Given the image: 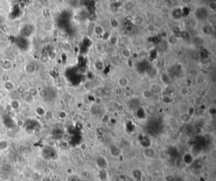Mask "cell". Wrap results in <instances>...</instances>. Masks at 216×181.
<instances>
[{"label": "cell", "mask_w": 216, "mask_h": 181, "mask_svg": "<svg viewBox=\"0 0 216 181\" xmlns=\"http://www.w3.org/2000/svg\"><path fill=\"white\" fill-rule=\"evenodd\" d=\"M96 165L97 167L101 170H105V168L109 167V162H108L107 159L105 157L103 156H100V157H97L96 159Z\"/></svg>", "instance_id": "obj_1"}, {"label": "cell", "mask_w": 216, "mask_h": 181, "mask_svg": "<svg viewBox=\"0 0 216 181\" xmlns=\"http://www.w3.org/2000/svg\"><path fill=\"white\" fill-rule=\"evenodd\" d=\"M109 152L113 157L118 158L121 154V149L115 144H112L109 146Z\"/></svg>", "instance_id": "obj_2"}, {"label": "cell", "mask_w": 216, "mask_h": 181, "mask_svg": "<svg viewBox=\"0 0 216 181\" xmlns=\"http://www.w3.org/2000/svg\"><path fill=\"white\" fill-rule=\"evenodd\" d=\"M10 147V143L6 139H0V153L7 151Z\"/></svg>", "instance_id": "obj_3"}, {"label": "cell", "mask_w": 216, "mask_h": 181, "mask_svg": "<svg viewBox=\"0 0 216 181\" xmlns=\"http://www.w3.org/2000/svg\"><path fill=\"white\" fill-rule=\"evenodd\" d=\"M183 159L185 164L188 165H191V164L193 163V162L194 161L193 156V154L190 153H186V154H184V155L183 156Z\"/></svg>", "instance_id": "obj_4"}, {"label": "cell", "mask_w": 216, "mask_h": 181, "mask_svg": "<svg viewBox=\"0 0 216 181\" xmlns=\"http://www.w3.org/2000/svg\"><path fill=\"white\" fill-rule=\"evenodd\" d=\"M149 90L152 92L153 94H158L160 92H161L162 88L158 84H155L152 85V87H151Z\"/></svg>", "instance_id": "obj_5"}, {"label": "cell", "mask_w": 216, "mask_h": 181, "mask_svg": "<svg viewBox=\"0 0 216 181\" xmlns=\"http://www.w3.org/2000/svg\"><path fill=\"white\" fill-rule=\"evenodd\" d=\"M121 55L123 58H126V59L129 60V58H131L132 54H131L130 49H129L128 48H124V49H122Z\"/></svg>", "instance_id": "obj_6"}, {"label": "cell", "mask_w": 216, "mask_h": 181, "mask_svg": "<svg viewBox=\"0 0 216 181\" xmlns=\"http://www.w3.org/2000/svg\"><path fill=\"white\" fill-rule=\"evenodd\" d=\"M42 176L41 173H40L38 171H34L31 174V179L32 180L34 181H38L39 180L40 178Z\"/></svg>", "instance_id": "obj_7"}, {"label": "cell", "mask_w": 216, "mask_h": 181, "mask_svg": "<svg viewBox=\"0 0 216 181\" xmlns=\"http://www.w3.org/2000/svg\"><path fill=\"white\" fill-rule=\"evenodd\" d=\"M153 94H152V92H151L149 89H147V90L144 91V92H143V96L145 97V99H150L151 98Z\"/></svg>", "instance_id": "obj_8"}, {"label": "cell", "mask_w": 216, "mask_h": 181, "mask_svg": "<svg viewBox=\"0 0 216 181\" xmlns=\"http://www.w3.org/2000/svg\"><path fill=\"white\" fill-rule=\"evenodd\" d=\"M10 106H11V107H12V109L18 110V108H20V103L18 101H17V100H15V101H12V103H11Z\"/></svg>", "instance_id": "obj_9"}, {"label": "cell", "mask_w": 216, "mask_h": 181, "mask_svg": "<svg viewBox=\"0 0 216 181\" xmlns=\"http://www.w3.org/2000/svg\"><path fill=\"white\" fill-rule=\"evenodd\" d=\"M52 172V170L48 166L45 167L44 168H43V175L50 176Z\"/></svg>", "instance_id": "obj_10"}, {"label": "cell", "mask_w": 216, "mask_h": 181, "mask_svg": "<svg viewBox=\"0 0 216 181\" xmlns=\"http://www.w3.org/2000/svg\"><path fill=\"white\" fill-rule=\"evenodd\" d=\"M103 31V28L100 25H98V26H96V27H95V29H94V32H95V34L96 35L101 34V33H102Z\"/></svg>", "instance_id": "obj_11"}, {"label": "cell", "mask_w": 216, "mask_h": 181, "mask_svg": "<svg viewBox=\"0 0 216 181\" xmlns=\"http://www.w3.org/2000/svg\"><path fill=\"white\" fill-rule=\"evenodd\" d=\"M39 181H52V179L51 177V176L42 175V176L40 178Z\"/></svg>", "instance_id": "obj_12"}, {"label": "cell", "mask_w": 216, "mask_h": 181, "mask_svg": "<svg viewBox=\"0 0 216 181\" xmlns=\"http://www.w3.org/2000/svg\"><path fill=\"white\" fill-rule=\"evenodd\" d=\"M169 11H170V10H169V7H168L167 6L163 5L161 8V12L163 14H166V15H167V14H169Z\"/></svg>", "instance_id": "obj_13"}, {"label": "cell", "mask_w": 216, "mask_h": 181, "mask_svg": "<svg viewBox=\"0 0 216 181\" xmlns=\"http://www.w3.org/2000/svg\"><path fill=\"white\" fill-rule=\"evenodd\" d=\"M119 84L120 86H125L127 84V80L125 78H121L119 80Z\"/></svg>", "instance_id": "obj_14"}, {"label": "cell", "mask_w": 216, "mask_h": 181, "mask_svg": "<svg viewBox=\"0 0 216 181\" xmlns=\"http://www.w3.org/2000/svg\"><path fill=\"white\" fill-rule=\"evenodd\" d=\"M147 29L150 32H153L156 30V27L153 24H150L148 25Z\"/></svg>", "instance_id": "obj_15"}, {"label": "cell", "mask_w": 216, "mask_h": 181, "mask_svg": "<svg viewBox=\"0 0 216 181\" xmlns=\"http://www.w3.org/2000/svg\"><path fill=\"white\" fill-rule=\"evenodd\" d=\"M66 172L68 175H72L74 173V169L72 168V167H69L66 169Z\"/></svg>", "instance_id": "obj_16"}, {"label": "cell", "mask_w": 216, "mask_h": 181, "mask_svg": "<svg viewBox=\"0 0 216 181\" xmlns=\"http://www.w3.org/2000/svg\"><path fill=\"white\" fill-rule=\"evenodd\" d=\"M3 161V155L2 154H1V153H0V163L2 162Z\"/></svg>", "instance_id": "obj_17"}, {"label": "cell", "mask_w": 216, "mask_h": 181, "mask_svg": "<svg viewBox=\"0 0 216 181\" xmlns=\"http://www.w3.org/2000/svg\"><path fill=\"white\" fill-rule=\"evenodd\" d=\"M1 172H0V179H1Z\"/></svg>", "instance_id": "obj_18"}]
</instances>
